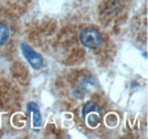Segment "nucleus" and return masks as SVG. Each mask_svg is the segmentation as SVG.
Masks as SVG:
<instances>
[{"label":"nucleus","mask_w":148,"mask_h":139,"mask_svg":"<svg viewBox=\"0 0 148 139\" xmlns=\"http://www.w3.org/2000/svg\"><path fill=\"white\" fill-rule=\"evenodd\" d=\"M82 116L84 119V121L87 123V125L89 128H97L100 123L101 120V114H100V109L98 108V106L96 103L90 102L87 103L83 107L82 111Z\"/></svg>","instance_id":"1"},{"label":"nucleus","mask_w":148,"mask_h":139,"mask_svg":"<svg viewBox=\"0 0 148 139\" xmlns=\"http://www.w3.org/2000/svg\"><path fill=\"white\" fill-rule=\"evenodd\" d=\"M80 41L88 48H98L101 45V35L93 28H86L80 32Z\"/></svg>","instance_id":"2"},{"label":"nucleus","mask_w":148,"mask_h":139,"mask_svg":"<svg viewBox=\"0 0 148 139\" xmlns=\"http://www.w3.org/2000/svg\"><path fill=\"white\" fill-rule=\"evenodd\" d=\"M22 50H23V55L25 56V58L27 59V62L31 64L33 69L39 70L42 67V57L38 52H36L31 47H29L25 43L22 45Z\"/></svg>","instance_id":"3"},{"label":"nucleus","mask_w":148,"mask_h":139,"mask_svg":"<svg viewBox=\"0 0 148 139\" xmlns=\"http://www.w3.org/2000/svg\"><path fill=\"white\" fill-rule=\"evenodd\" d=\"M10 36L9 26L6 23H0V46H3Z\"/></svg>","instance_id":"4"},{"label":"nucleus","mask_w":148,"mask_h":139,"mask_svg":"<svg viewBox=\"0 0 148 139\" xmlns=\"http://www.w3.org/2000/svg\"><path fill=\"white\" fill-rule=\"evenodd\" d=\"M29 107H30V109L33 111V125L37 127V128L40 127V124H41V116H40V112H39V109H38L37 105L30 104Z\"/></svg>","instance_id":"5"}]
</instances>
